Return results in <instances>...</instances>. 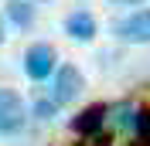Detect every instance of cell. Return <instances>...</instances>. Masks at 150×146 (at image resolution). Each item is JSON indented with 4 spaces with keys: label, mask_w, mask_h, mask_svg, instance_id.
Here are the masks:
<instances>
[{
    "label": "cell",
    "mask_w": 150,
    "mask_h": 146,
    "mask_svg": "<svg viewBox=\"0 0 150 146\" xmlns=\"http://www.w3.org/2000/svg\"><path fill=\"white\" fill-rule=\"evenodd\" d=\"M55 68H58L55 44H48V41H34V44H28V51H24V75H28L31 82H48Z\"/></svg>",
    "instance_id": "cell-1"
},
{
    "label": "cell",
    "mask_w": 150,
    "mask_h": 146,
    "mask_svg": "<svg viewBox=\"0 0 150 146\" xmlns=\"http://www.w3.org/2000/svg\"><path fill=\"white\" fill-rule=\"evenodd\" d=\"M109 31H112V37H120L126 44H150V7L133 10L126 17H116Z\"/></svg>",
    "instance_id": "cell-3"
},
{
    "label": "cell",
    "mask_w": 150,
    "mask_h": 146,
    "mask_svg": "<svg viewBox=\"0 0 150 146\" xmlns=\"http://www.w3.org/2000/svg\"><path fill=\"white\" fill-rule=\"evenodd\" d=\"M31 4H48V0H31Z\"/></svg>",
    "instance_id": "cell-14"
},
{
    "label": "cell",
    "mask_w": 150,
    "mask_h": 146,
    "mask_svg": "<svg viewBox=\"0 0 150 146\" xmlns=\"http://www.w3.org/2000/svg\"><path fill=\"white\" fill-rule=\"evenodd\" d=\"M106 119H109V105L92 102V105H85V109L72 119V133H75V136H92V133H99V129H103Z\"/></svg>",
    "instance_id": "cell-5"
},
{
    "label": "cell",
    "mask_w": 150,
    "mask_h": 146,
    "mask_svg": "<svg viewBox=\"0 0 150 146\" xmlns=\"http://www.w3.org/2000/svg\"><path fill=\"white\" fill-rule=\"evenodd\" d=\"M82 146H112V136L99 129V133H92V136H85V143H82Z\"/></svg>",
    "instance_id": "cell-11"
},
{
    "label": "cell",
    "mask_w": 150,
    "mask_h": 146,
    "mask_svg": "<svg viewBox=\"0 0 150 146\" xmlns=\"http://www.w3.org/2000/svg\"><path fill=\"white\" fill-rule=\"evenodd\" d=\"M85 92V75L75 68V65H58L51 72V99L58 105H68Z\"/></svg>",
    "instance_id": "cell-2"
},
{
    "label": "cell",
    "mask_w": 150,
    "mask_h": 146,
    "mask_svg": "<svg viewBox=\"0 0 150 146\" xmlns=\"http://www.w3.org/2000/svg\"><path fill=\"white\" fill-rule=\"evenodd\" d=\"M133 146H150V109H137V119H133Z\"/></svg>",
    "instance_id": "cell-8"
},
{
    "label": "cell",
    "mask_w": 150,
    "mask_h": 146,
    "mask_svg": "<svg viewBox=\"0 0 150 146\" xmlns=\"http://www.w3.org/2000/svg\"><path fill=\"white\" fill-rule=\"evenodd\" d=\"M65 34L72 37V41H79V44H89V41L99 34V24H96V17L89 10H72L65 17Z\"/></svg>",
    "instance_id": "cell-6"
},
{
    "label": "cell",
    "mask_w": 150,
    "mask_h": 146,
    "mask_svg": "<svg viewBox=\"0 0 150 146\" xmlns=\"http://www.w3.org/2000/svg\"><path fill=\"white\" fill-rule=\"evenodd\" d=\"M62 109V105H58L55 99H51V95H38L34 99V105H31V112H34V119H41V122H51V119H55V112Z\"/></svg>",
    "instance_id": "cell-9"
},
{
    "label": "cell",
    "mask_w": 150,
    "mask_h": 146,
    "mask_svg": "<svg viewBox=\"0 0 150 146\" xmlns=\"http://www.w3.org/2000/svg\"><path fill=\"white\" fill-rule=\"evenodd\" d=\"M4 20H10V24L21 27V31H28L31 24H34V4H31V0H7Z\"/></svg>",
    "instance_id": "cell-7"
},
{
    "label": "cell",
    "mask_w": 150,
    "mask_h": 146,
    "mask_svg": "<svg viewBox=\"0 0 150 146\" xmlns=\"http://www.w3.org/2000/svg\"><path fill=\"white\" fill-rule=\"evenodd\" d=\"M133 119H137V109H133V105H126V102L116 105V122H120L123 129H133Z\"/></svg>",
    "instance_id": "cell-10"
},
{
    "label": "cell",
    "mask_w": 150,
    "mask_h": 146,
    "mask_svg": "<svg viewBox=\"0 0 150 146\" xmlns=\"http://www.w3.org/2000/svg\"><path fill=\"white\" fill-rule=\"evenodd\" d=\"M28 122V105L14 88H0V136H14Z\"/></svg>",
    "instance_id": "cell-4"
},
{
    "label": "cell",
    "mask_w": 150,
    "mask_h": 146,
    "mask_svg": "<svg viewBox=\"0 0 150 146\" xmlns=\"http://www.w3.org/2000/svg\"><path fill=\"white\" fill-rule=\"evenodd\" d=\"M112 4H130V7H137V4H143V0H112Z\"/></svg>",
    "instance_id": "cell-13"
},
{
    "label": "cell",
    "mask_w": 150,
    "mask_h": 146,
    "mask_svg": "<svg viewBox=\"0 0 150 146\" xmlns=\"http://www.w3.org/2000/svg\"><path fill=\"white\" fill-rule=\"evenodd\" d=\"M4 37H7V20H4V14H0V44H4Z\"/></svg>",
    "instance_id": "cell-12"
}]
</instances>
